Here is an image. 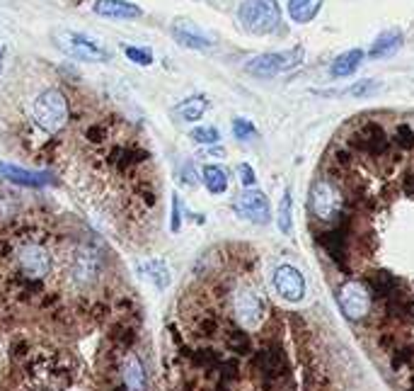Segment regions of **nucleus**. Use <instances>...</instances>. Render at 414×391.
I'll return each instance as SVG.
<instances>
[{"label":"nucleus","instance_id":"nucleus-21","mask_svg":"<svg viewBox=\"0 0 414 391\" xmlns=\"http://www.w3.org/2000/svg\"><path fill=\"white\" fill-rule=\"evenodd\" d=\"M208 110V98L206 95H192V98L182 100L180 105H175V115L182 121H197L206 115Z\"/></svg>","mask_w":414,"mask_h":391},{"label":"nucleus","instance_id":"nucleus-10","mask_svg":"<svg viewBox=\"0 0 414 391\" xmlns=\"http://www.w3.org/2000/svg\"><path fill=\"white\" fill-rule=\"evenodd\" d=\"M274 289L281 299L296 304L305 297V279L298 270H296V267L279 265L274 272Z\"/></svg>","mask_w":414,"mask_h":391},{"label":"nucleus","instance_id":"nucleus-25","mask_svg":"<svg viewBox=\"0 0 414 391\" xmlns=\"http://www.w3.org/2000/svg\"><path fill=\"white\" fill-rule=\"evenodd\" d=\"M368 287H371V292L376 294V297L381 299H390L392 294L397 292V279L390 275V272H373V275H368Z\"/></svg>","mask_w":414,"mask_h":391},{"label":"nucleus","instance_id":"nucleus-30","mask_svg":"<svg viewBox=\"0 0 414 391\" xmlns=\"http://www.w3.org/2000/svg\"><path fill=\"white\" fill-rule=\"evenodd\" d=\"M383 85L378 83V80H359V83H354L351 88H346V95H354V98H371V95H376L378 90H381Z\"/></svg>","mask_w":414,"mask_h":391},{"label":"nucleus","instance_id":"nucleus-44","mask_svg":"<svg viewBox=\"0 0 414 391\" xmlns=\"http://www.w3.org/2000/svg\"><path fill=\"white\" fill-rule=\"evenodd\" d=\"M412 391H414V379H412Z\"/></svg>","mask_w":414,"mask_h":391},{"label":"nucleus","instance_id":"nucleus-22","mask_svg":"<svg viewBox=\"0 0 414 391\" xmlns=\"http://www.w3.org/2000/svg\"><path fill=\"white\" fill-rule=\"evenodd\" d=\"M138 270H141V275L146 277L148 282L155 284V289H165L167 284H170V270H167L165 260H160V258H153V260H148V263H141Z\"/></svg>","mask_w":414,"mask_h":391},{"label":"nucleus","instance_id":"nucleus-33","mask_svg":"<svg viewBox=\"0 0 414 391\" xmlns=\"http://www.w3.org/2000/svg\"><path fill=\"white\" fill-rule=\"evenodd\" d=\"M395 144L400 146V149H412L414 146V131L410 124H400L395 129Z\"/></svg>","mask_w":414,"mask_h":391},{"label":"nucleus","instance_id":"nucleus-11","mask_svg":"<svg viewBox=\"0 0 414 391\" xmlns=\"http://www.w3.org/2000/svg\"><path fill=\"white\" fill-rule=\"evenodd\" d=\"M235 313H238L243 326H247V328L259 326V321H262V316H264V304H262V299L257 297V292H252V289H240V292L235 294Z\"/></svg>","mask_w":414,"mask_h":391},{"label":"nucleus","instance_id":"nucleus-34","mask_svg":"<svg viewBox=\"0 0 414 391\" xmlns=\"http://www.w3.org/2000/svg\"><path fill=\"white\" fill-rule=\"evenodd\" d=\"M194 362H197L199 367H216V364H221V360H218V355L213 353V350H199V353L194 355Z\"/></svg>","mask_w":414,"mask_h":391},{"label":"nucleus","instance_id":"nucleus-17","mask_svg":"<svg viewBox=\"0 0 414 391\" xmlns=\"http://www.w3.org/2000/svg\"><path fill=\"white\" fill-rule=\"evenodd\" d=\"M254 367L262 372V377L267 379H276L281 377V369H284V350L281 348H267L262 353H257L254 357Z\"/></svg>","mask_w":414,"mask_h":391},{"label":"nucleus","instance_id":"nucleus-38","mask_svg":"<svg viewBox=\"0 0 414 391\" xmlns=\"http://www.w3.org/2000/svg\"><path fill=\"white\" fill-rule=\"evenodd\" d=\"M182 182H184V185H189V187H197L199 185L197 170H194L192 163H187V165L182 168Z\"/></svg>","mask_w":414,"mask_h":391},{"label":"nucleus","instance_id":"nucleus-20","mask_svg":"<svg viewBox=\"0 0 414 391\" xmlns=\"http://www.w3.org/2000/svg\"><path fill=\"white\" fill-rule=\"evenodd\" d=\"M364 61V52L361 49H349V52L339 54L330 66V75L332 78H346V75L356 73V68Z\"/></svg>","mask_w":414,"mask_h":391},{"label":"nucleus","instance_id":"nucleus-41","mask_svg":"<svg viewBox=\"0 0 414 391\" xmlns=\"http://www.w3.org/2000/svg\"><path fill=\"white\" fill-rule=\"evenodd\" d=\"M381 345H383V348H392V335H383Z\"/></svg>","mask_w":414,"mask_h":391},{"label":"nucleus","instance_id":"nucleus-24","mask_svg":"<svg viewBox=\"0 0 414 391\" xmlns=\"http://www.w3.org/2000/svg\"><path fill=\"white\" fill-rule=\"evenodd\" d=\"M201 180L211 195H223L228 190V172L221 165H206L201 172Z\"/></svg>","mask_w":414,"mask_h":391},{"label":"nucleus","instance_id":"nucleus-5","mask_svg":"<svg viewBox=\"0 0 414 391\" xmlns=\"http://www.w3.org/2000/svg\"><path fill=\"white\" fill-rule=\"evenodd\" d=\"M15 265L29 279H44L51 272V256L42 243H22L15 251Z\"/></svg>","mask_w":414,"mask_h":391},{"label":"nucleus","instance_id":"nucleus-9","mask_svg":"<svg viewBox=\"0 0 414 391\" xmlns=\"http://www.w3.org/2000/svg\"><path fill=\"white\" fill-rule=\"evenodd\" d=\"M235 212L245 219H250L252 223H269L272 219V207H269V200L264 192L259 190H250L243 192V195L235 200Z\"/></svg>","mask_w":414,"mask_h":391},{"label":"nucleus","instance_id":"nucleus-12","mask_svg":"<svg viewBox=\"0 0 414 391\" xmlns=\"http://www.w3.org/2000/svg\"><path fill=\"white\" fill-rule=\"evenodd\" d=\"M346 236H349V221L330 228V231H322L318 236V243L342 270H346Z\"/></svg>","mask_w":414,"mask_h":391},{"label":"nucleus","instance_id":"nucleus-7","mask_svg":"<svg viewBox=\"0 0 414 391\" xmlns=\"http://www.w3.org/2000/svg\"><path fill=\"white\" fill-rule=\"evenodd\" d=\"M70 277L80 287H90L100 277V256L92 246H78L70 256Z\"/></svg>","mask_w":414,"mask_h":391},{"label":"nucleus","instance_id":"nucleus-15","mask_svg":"<svg viewBox=\"0 0 414 391\" xmlns=\"http://www.w3.org/2000/svg\"><path fill=\"white\" fill-rule=\"evenodd\" d=\"M92 13L109 20H138L143 10L136 3H129V0H97L92 5Z\"/></svg>","mask_w":414,"mask_h":391},{"label":"nucleus","instance_id":"nucleus-8","mask_svg":"<svg viewBox=\"0 0 414 391\" xmlns=\"http://www.w3.org/2000/svg\"><path fill=\"white\" fill-rule=\"evenodd\" d=\"M351 146H354L356 151H361V154L378 158V156H383L388 151L390 141H388L385 129H383L378 121H364V124L354 131V136H351Z\"/></svg>","mask_w":414,"mask_h":391},{"label":"nucleus","instance_id":"nucleus-27","mask_svg":"<svg viewBox=\"0 0 414 391\" xmlns=\"http://www.w3.org/2000/svg\"><path fill=\"white\" fill-rule=\"evenodd\" d=\"M291 205H293V200H291V190H286L284 197H281V207H279V228H281L284 233H291V228H293Z\"/></svg>","mask_w":414,"mask_h":391},{"label":"nucleus","instance_id":"nucleus-26","mask_svg":"<svg viewBox=\"0 0 414 391\" xmlns=\"http://www.w3.org/2000/svg\"><path fill=\"white\" fill-rule=\"evenodd\" d=\"M388 313H390L392 318H397V321H402V323H412L414 302L407 297H402V294H392V297L388 299Z\"/></svg>","mask_w":414,"mask_h":391},{"label":"nucleus","instance_id":"nucleus-19","mask_svg":"<svg viewBox=\"0 0 414 391\" xmlns=\"http://www.w3.org/2000/svg\"><path fill=\"white\" fill-rule=\"evenodd\" d=\"M402 47V32L400 29H385V32L378 34V39L371 44L368 56L371 59H385V56L395 54Z\"/></svg>","mask_w":414,"mask_h":391},{"label":"nucleus","instance_id":"nucleus-23","mask_svg":"<svg viewBox=\"0 0 414 391\" xmlns=\"http://www.w3.org/2000/svg\"><path fill=\"white\" fill-rule=\"evenodd\" d=\"M322 0H289V15L293 22L308 24L315 20V15L320 13Z\"/></svg>","mask_w":414,"mask_h":391},{"label":"nucleus","instance_id":"nucleus-13","mask_svg":"<svg viewBox=\"0 0 414 391\" xmlns=\"http://www.w3.org/2000/svg\"><path fill=\"white\" fill-rule=\"evenodd\" d=\"M342 309L349 318H364L368 313V307H371V299H368L366 289L361 287L359 282H349L342 287Z\"/></svg>","mask_w":414,"mask_h":391},{"label":"nucleus","instance_id":"nucleus-43","mask_svg":"<svg viewBox=\"0 0 414 391\" xmlns=\"http://www.w3.org/2000/svg\"><path fill=\"white\" fill-rule=\"evenodd\" d=\"M0 71H3V59H0Z\"/></svg>","mask_w":414,"mask_h":391},{"label":"nucleus","instance_id":"nucleus-31","mask_svg":"<svg viewBox=\"0 0 414 391\" xmlns=\"http://www.w3.org/2000/svg\"><path fill=\"white\" fill-rule=\"evenodd\" d=\"M233 134H235V139H240V141H250L257 136V126H254L250 119L238 117V119H233Z\"/></svg>","mask_w":414,"mask_h":391},{"label":"nucleus","instance_id":"nucleus-18","mask_svg":"<svg viewBox=\"0 0 414 391\" xmlns=\"http://www.w3.org/2000/svg\"><path fill=\"white\" fill-rule=\"evenodd\" d=\"M124 389L126 391H146L148 389V377L143 362L138 360V355H129L124 360Z\"/></svg>","mask_w":414,"mask_h":391},{"label":"nucleus","instance_id":"nucleus-35","mask_svg":"<svg viewBox=\"0 0 414 391\" xmlns=\"http://www.w3.org/2000/svg\"><path fill=\"white\" fill-rule=\"evenodd\" d=\"M392 369H402L407 362H412L414 357V348H402V350H392Z\"/></svg>","mask_w":414,"mask_h":391},{"label":"nucleus","instance_id":"nucleus-3","mask_svg":"<svg viewBox=\"0 0 414 391\" xmlns=\"http://www.w3.org/2000/svg\"><path fill=\"white\" fill-rule=\"evenodd\" d=\"M56 44L63 54H68L70 59L78 61H88V64H107L112 59L109 49L100 42V39L90 37L85 32H70V29H63V32L56 34Z\"/></svg>","mask_w":414,"mask_h":391},{"label":"nucleus","instance_id":"nucleus-1","mask_svg":"<svg viewBox=\"0 0 414 391\" xmlns=\"http://www.w3.org/2000/svg\"><path fill=\"white\" fill-rule=\"evenodd\" d=\"M32 117L37 121L39 129H44L46 134H56L68 124V100L61 90L56 88H46L44 93H39V98L34 100Z\"/></svg>","mask_w":414,"mask_h":391},{"label":"nucleus","instance_id":"nucleus-28","mask_svg":"<svg viewBox=\"0 0 414 391\" xmlns=\"http://www.w3.org/2000/svg\"><path fill=\"white\" fill-rule=\"evenodd\" d=\"M189 136H192L197 144H204V146H213L221 141V131H218L216 126H197Z\"/></svg>","mask_w":414,"mask_h":391},{"label":"nucleus","instance_id":"nucleus-39","mask_svg":"<svg viewBox=\"0 0 414 391\" xmlns=\"http://www.w3.org/2000/svg\"><path fill=\"white\" fill-rule=\"evenodd\" d=\"M221 369H223V377L226 379L238 377V362H221Z\"/></svg>","mask_w":414,"mask_h":391},{"label":"nucleus","instance_id":"nucleus-29","mask_svg":"<svg viewBox=\"0 0 414 391\" xmlns=\"http://www.w3.org/2000/svg\"><path fill=\"white\" fill-rule=\"evenodd\" d=\"M228 348L238 355H247L252 350V343H250V335L245 331H230L228 333Z\"/></svg>","mask_w":414,"mask_h":391},{"label":"nucleus","instance_id":"nucleus-16","mask_svg":"<svg viewBox=\"0 0 414 391\" xmlns=\"http://www.w3.org/2000/svg\"><path fill=\"white\" fill-rule=\"evenodd\" d=\"M172 34H175V39L182 44V47L187 49H197V52H206V49L213 47V42L206 37V34L201 32V29H197L194 24L189 22H177L175 27H172Z\"/></svg>","mask_w":414,"mask_h":391},{"label":"nucleus","instance_id":"nucleus-36","mask_svg":"<svg viewBox=\"0 0 414 391\" xmlns=\"http://www.w3.org/2000/svg\"><path fill=\"white\" fill-rule=\"evenodd\" d=\"M238 175H240V182H243L245 187H254V182H257V175H254V170L250 163H240Z\"/></svg>","mask_w":414,"mask_h":391},{"label":"nucleus","instance_id":"nucleus-14","mask_svg":"<svg viewBox=\"0 0 414 391\" xmlns=\"http://www.w3.org/2000/svg\"><path fill=\"white\" fill-rule=\"evenodd\" d=\"M0 177H5V180H10V182H17V185H24V187L56 185L54 175H49V172H34V170H27V168H17L10 163H0Z\"/></svg>","mask_w":414,"mask_h":391},{"label":"nucleus","instance_id":"nucleus-32","mask_svg":"<svg viewBox=\"0 0 414 391\" xmlns=\"http://www.w3.org/2000/svg\"><path fill=\"white\" fill-rule=\"evenodd\" d=\"M124 54H126V59L134 61V64H138V66H151V64H153V52H151V49L126 47Z\"/></svg>","mask_w":414,"mask_h":391},{"label":"nucleus","instance_id":"nucleus-40","mask_svg":"<svg viewBox=\"0 0 414 391\" xmlns=\"http://www.w3.org/2000/svg\"><path fill=\"white\" fill-rule=\"evenodd\" d=\"M405 192L407 195H414V172L405 177Z\"/></svg>","mask_w":414,"mask_h":391},{"label":"nucleus","instance_id":"nucleus-4","mask_svg":"<svg viewBox=\"0 0 414 391\" xmlns=\"http://www.w3.org/2000/svg\"><path fill=\"white\" fill-rule=\"evenodd\" d=\"M303 47H293L289 52H269V54H259L254 59H250L245 64V71L254 78H274L279 73H286V71L296 68L303 61Z\"/></svg>","mask_w":414,"mask_h":391},{"label":"nucleus","instance_id":"nucleus-6","mask_svg":"<svg viewBox=\"0 0 414 391\" xmlns=\"http://www.w3.org/2000/svg\"><path fill=\"white\" fill-rule=\"evenodd\" d=\"M342 205V197L337 192V187L330 180H315L313 190H310V209H313L315 219L330 221L337 216Z\"/></svg>","mask_w":414,"mask_h":391},{"label":"nucleus","instance_id":"nucleus-2","mask_svg":"<svg viewBox=\"0 0 414 391\" xmlns=\"http://www.w3.org/2000/svg\"><path fill=\"white\" fill-rule=\"evenodd\" d=\"M238 17L250 34H274L281 27V8L276 0H247L240 5Z\"/></svg>","mask_w":414,"mask_h":391},{"label":"nucleus","instance_id":"nucleus-37","mask_svg":"<svg viewBox=\"0 0 414 391\" xmlns=\"http://www.w3.org/2000/svg\"><path fill=\"white\" fill-rule=\"evenodd\" d=\"M182 226V207H180V197H172V221H170V228L172 231H180Z\"/></svg>","mask_w":414,"mask_h":391},{"label":"nucleus","instance_id":"nucleus-42","mask_svg":"<svg viewBox=\"0 0 414 391\" xmlns=\"http://www.w3.org/2000/svg\"><path fill=\"white\" fill-rule=\"evenodd\" d=\"M216 391H228V387H226V382H221V384H218V389Z\"/></svg>","mask_w":414,"mask_h":391}]
</instances>
